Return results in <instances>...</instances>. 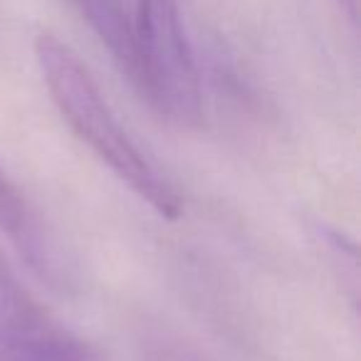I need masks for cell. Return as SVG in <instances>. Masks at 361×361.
<instances>
[{"mask_svg":"<svg viewBox=\"0 0 361 361\" xmlns=\"http://www.w3.org/2000/svg\"><path fill=\"white\" fill-rule=\"evenodd\" d=\"M339 3L344 6V11L349 13L351 20H356V18H359V3H361V0H339Z\"/></svg>","mask_w":361,"mask_h":361,"instance_id":"cell-6","label":"cell"},{"mask_svg":"<svg viewBox=\"0 0 361 361\" xmlns=\"http://www.w3.org/2000/svg\"><path fill=\"white\" fill-rule=\"evenodd\" d=\"M102 45L109 50L111 60L129 80L134 65V42H131V13L124 0H72Z\"/></svg>","mask_w":361,"mask_h":361,"instance_id":"cell-5","label":"cell"},{"mask_svg":"<svg viewBox=\"0 0 361 361\" xmlns=\"http://www.w3.org/2000/svg\"><path fill=\"white\" fill-rule=\"evenodd\" d=\"M35 60L47 94L72 134L159 216L178 218L183 208L178 188L121 126L75 50L50 32H42L35 40Z\"/></svg>","mask_w":361,"mask_h":361,"instance_id":"cell-1","label":"cell"},{"mask_svg":"<svg viewBox=\"0 0 361 361\" xmlns=\"http://www.w3.org/2000/svg\"><path fill=\"white\" fill-rule=\"evenodd\" d=\"M0 361H102L50 314L0 250Z\"/></svg>","mask_w":361,"mask_h":361,"instance_id":"cell-3","label":"cell"},{"mask_svg":"<svg viewBox=\"0 0 361 361\" xmlns=\"http://www.w3.org/2000/svg\"><path fill=\"white\" fill-rule=\"evenodd\" d=\"M0 235L11 243L20 260L55 290L70 285V265L62 257V247L40 218L37 208L27 201L23 188L0 166Z\"/></svg>","mask_w":361,"mask_h":361,"instance_id":"cell-4","label":"cell"},{"mask_svg":"<svg viewBox=\"0 0 361 361\" xmlns=\"http://www.w3.org/2000/svg\"><path fill=\"white\" fill-rule=\"evenodd\" d=\"M134 65L129 82L146 104L176 126H198L203 94L196 55L176 0H134Z\"/></svg>","mask_w":361,"mask_h":361,"instance_id":"cell-2","label":"cell"}]
</instances>
